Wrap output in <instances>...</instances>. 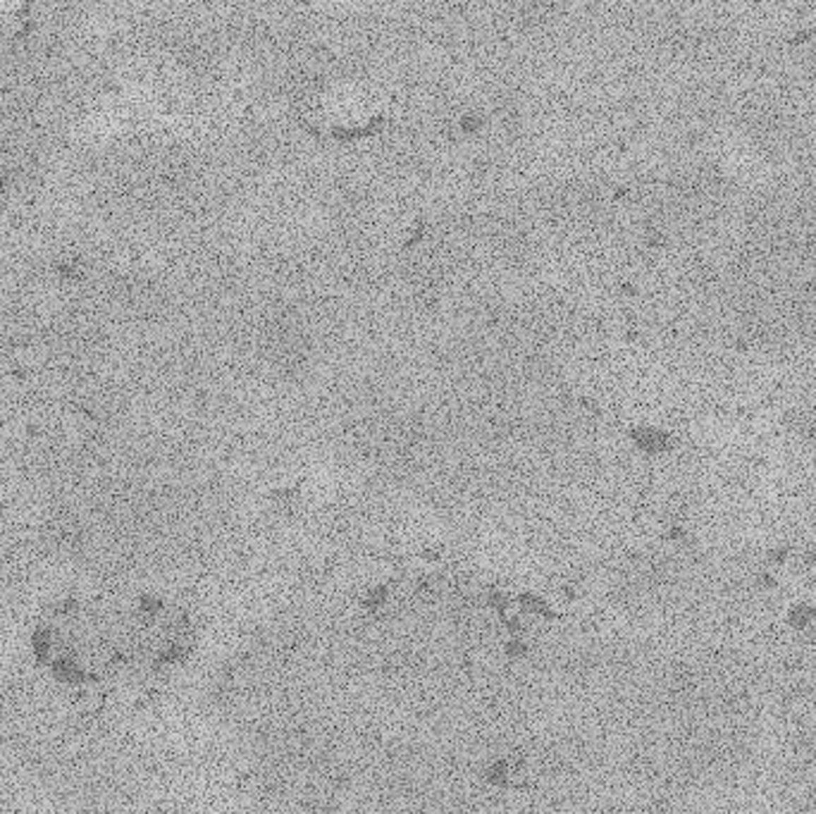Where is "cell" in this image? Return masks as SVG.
I'll return each instance as SVG.
<instances>
[{
    "mask_svg": "<svg viewBox=\"0 0 816 814\" xmlns=\"http://www.w3.org/2000/svg\"><path fill=\"white\" fill-rule=\"evenodd\" d=\"M31 652L55 683L81 698H122L184 657L186 621L146 594H72L43 611Z\"/></svg>",
    "mask_w": 816,
    "mask_h": 814,
    "instance_id": "obj_1",
    "label": "cell"
}]
</instances>
